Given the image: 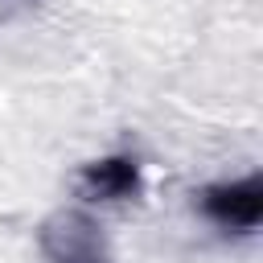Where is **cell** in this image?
Instances as JSON below:
<instances>
[{
  "instance_id": "1",
  "label": "cell",
  "mask_w": 263,
  "mask_h": 263,
  "mask_svg": "<svg viewBox=\"0 0 263 263\" xmlns=\"http://www.w3.org/2000/svg\"><path fill=\"white\" fill-rule=\"evenodd\" d=\"M37 247L45 263H111L107 234L86 210H53L37 230Z\"/></svg>"
},
{
  "instance_id": "2",
  "label": "cell",
  "mask_w": 263,
  "mask_h": 263,
  "mask_svg": "<svg viewBox=\"0 0 263 263\" xmlns=\"http://www.w3.org/2000/svg\"><path fill=\"white\" fill-rule=\"evenodd\" d=\"M197 210L205 222H214L218 230H238L251 234L263 218V177L251 173L242 181H218L205 185L197 193Z\"/></svg>"
},
{
  "instance_id": "3",
  "label": "cell",
  "mask_w": 263,
  "mask_h": 263,
  "mask_svg": "<svg viewBox=\"0 0 263 263\" xmlns=\"http://www.w3.org/2000/svg\"><path fill=\"white\" fill-rule=\"evenodd\" d=\"M144 189L140 177V156L132 152H111L78 168V197L82 201H127Z\"/></svg>"
}]
</instances>
